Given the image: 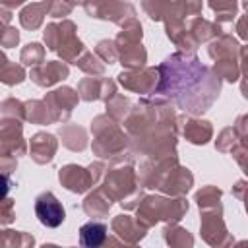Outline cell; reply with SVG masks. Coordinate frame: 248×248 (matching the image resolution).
Wrapping results in <instances>:
<instances>
[{"label": "cell", "instance_id": "obj_1", "mask_svg": "<svg viewBox=\"0 0 248 248\" xmlns=\"http://www.w3.org/2000/svg\"><path fill=\"white\" fill-rule=\"evenodd\" d=\"M35 215L45 227H58V225H62V221L66 217V211H64L62 203L50 192H46V194L37 198Z\"/></svg>", "mask_w": 248, "mask_h": 248}, {"label": "cell", "instance_id": "obj_2", "mask_svg": "<svg viewBox=\"0 0 248 248\" xmlns=\"http://www.w3.org/2000/svg\"><path fill=\"white\" fill-rule=\"evenodd\" d=\"M107 238V227L103 223H85L81 229H79V240L83 246H89V248H95L99 244H103Z\"/></svg>", "mask_w": 248, "mask_h": 248}]
</instances>
